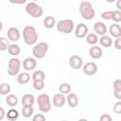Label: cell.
Returning <instances> with one entry per match:
<instances>
[{
	"label": "cell",
	"instance_id": "6da1fadb",
	"mask_svg": "<svg viewBox=\"0 0 121 121\" xmlns=\"http://www.w3.org/2000/svg\"><path fill=\"white\" fill-rule=\"evenodd\" d=\"M23 38L24 42L28 45L36 44L38 41V34L36 28L33 26H26L23 29Z\"/></svg>",
	"mask_w": 121,
	"mask_h": 121
},
{
	"label": "cell",
	"instance_id": "7a4b0ae2",
	"mask_svg": "<svg viewBox=\"0 0 121 121\" xmlns=\"http://www.w3.org/2000/svg\"><path fill=\"white\" fill-rule=\"evenodd\" d=\"M79 13L81 17L85 20H92L95 17V9L93 8V5L89 1H82L79 4Z\"/></svg>",
	"mask_w": 121,
	"mask_h": 121
},
{
	"label": "cell",
	"instance_id": "3957f363",
	"mask_svg": "<svg viewBox=\"0 0 121 121\" xmlns=\"http://www.w3.org/2000/svg\"><path fill=\"white\" fill-rule=\"evenodd\" d=\"M57 29L60 33L70 34L75 29V24H74L73 20H71V19H63V20H60L58 22Z\"/></svg>",
	"mask_w": 121,
	"mask_h": 121
},
{
	"label": "cell",
	"instance_id": "277c9868",
	"mask_svg": "<svg viewBox=\"0 0 121 121\" xmlns=\"http://www.w3.org/2000/svg\"><path fill=\"white\" fill-rule=\"evenodd\" d=\"M37 103H38V107L39 110L42 112H48L51 110V101H50V97L48 95L46 94H41L38 95L37 98Z\"/></svg>",
	"mask_w": 121,
	"mask_h": 121
},
{
	"label": "cell",
	"instance_id": "5b68a950",
	"mask_svg": "<svg viewBox=\"0 0 121 121\" xmlns=\"http://www.w3.org/2000/svg\"><path fill=\"white\" fill-rule=\"evenodd\" d=\"M48 48H49V45L47 43H44V42L38 43L32 48V55L34 56L35 59H43L45 57L48 51Z\"/></svg>",
	"mask_w": 121,
	"mask_h": 121
},
{
	"label": "cell",
	"instance_id": "8992f818",
	"mask_svg": "<svg viewBox=\"0 0 121 121\" xmlns=\"http://www.w3.org/2000/svg\"><path fill=\"white\" fill-rule=\"evenodd\" d=\"M26 11L33 18H40L43 15V8L35 2H28L26 6Z\"/></svg>",
	"mask_w": 121,
	"mask_h": 121
},
{
	"label": "cell",
	"instance_id": "52a82bcc",
	"mask_svg": "<svg viewBox=\"0 0 121 121\" xmlns=\"http://www.w3.org/2000/svg\"><path fill=\"white\" fill-rule=\"evenodd\" d=\"M21 67V61L17 58H11L8 64V74L9 76H17Z\"/></svg>",
	"mask_w": 121,
	"mask_h": 121
},
{
	"label": "cell",
	"instance_id": "ba28073f",
	"mask_svg": "<svg viewBox=\"0 0 121 121\" xmlns=\"http://www.w3.org/2000/svg\"><path fill=\"white\" fill-rule=\"evenodd\" d=\"M75 35L77 38H86V36L88 35V26L83 24V23H79L77 25L76 29H75Z\"/></svg>",
	"mask_w": 121,
	"mask_h": 121
},
{
	"label": "cell",
	"instance_id": "9c48e42d",
	"mask_svg": "<svg viewBox=\"0 0 121 121\" xmlns=\"http://www.w3.org/2000/svg\"><path fill=\"white\" fill-rule=\"evenodd\" d=\"M69 65L75 70H78L82 67V59L78 55H72L69 58Z\"/></svg>",
	"mask_w": 121,
	"mask_h": 121
},
{
	"label": "cell",
	"instance_id": "30bf717a",
	"mask_svg": "<svg viewBox=\"0 0 121 121\" xmlns=\"http://www.w3.org/2000/svg\"><path fill=\"white\" fill-rule=\"evenodd\" d=\"M97 64L95 62H86L83 65V72L87 76H93L97 72Z\"/></svg>",
	"mask_w": 121,
	"mask_h": 121
},
{
	"label": "cell",
	"instance_id": "8fae6325",
	"mask_svg": "<svg viewBox=\"0 0 121 121\" xmlns=\"http://www.w3.org/2000/svg\"><path fill=\"white\" fill-rule=\"evenodd\" d=\"M103 55V51H102V48L98 45H94V46H91L90 49H89V56L94 59V60H98L102 57Z\"/></svg>",
	"mask_w": 121,
	"mask_h": 121
},
{
	"label": "cell",
	"instance_id": "7c38bea8",
	"mask_svg": "<svg viewBox=\"0 0 121 121\" xmlns=\"http://www.w3.org/2000/svg\"><path fill=\"white\" fill-rule=\"evenodd\" d=\"M37 66V60L35 58H26L23 61V68L26 71H32Z\"/></svg>",
	"mask_w": 121,
	"mask_h": 121
},
{
	"label": "cell",
	"instance_id": "4fadbf2b",
	"mask_svg": "<svg viewBox=\"0 0 121 121\" xmlns=\"http://www.w3.org/2000/svg\"><path fill=\"white\" fill-rule=\"evenodd\" d=\"M7 35L9 40L11 42H17L20 39V31L17 27H14V26H11L8 29Z\"/></svg>",
	"mask_w": 121,
	"mask_h": 121
},
{
	"label": "cell",
	"instance_id": "5bb4252c",
	"mask_svg": "<svg viewBox=\"0 0 121 121\" xmlns=\"http://www.w3.org/2000/svg\"><path fill=\"white\" fill-rule=\"evenodd\" d=\"M66 102V97L64 96V95L59 93V94H56L54 96H53V105L56 107V108H61L64 106Z\"/></svg>",
	"mask_w": 121,
	"mask_h": 121
},
{
	"label": "cell",
	"instance_id": "9a60e30c",
	"mask_svg": "<svg viewBox=\"0 0 121 121\" xmlns=\"http://www.w3.org/2000/svg\"><path fill=\"white\" fill-rule=\"evenodd\" d=\"M94 30L95 32L96 35H105L106 32L108 31V28L106 26V25L102 22H96L95 25H94Z\"/></svg>",
	"mask_w": 121,
	"mask_h": 121
},
{
	"label": "cell",
	"instance_id": "2e32d148",
	"mask_svg": "<svg viewBox=\"0 0 121 121\" xmlns=\"http://www.w3.org/2000/svg\"><path fill=\"white\" fill-rule=\"evenodd\" d=\"M109 32L113 38H121V26L118 24H112L110 26Z\"/></svg>",
	"mask_w": 121,
	"mask_h": 121
},
{
	"label": "cell",
	"instance_id": "e0dca14e",
	"mask_svg": "<svg viewBox=\"0 0 121 121\" xmlns=\"http://www.w3.org/2000/svg\"><path fill=\"white\" fill-rule=\"evenodd\" d=\"M34 102H35V98H34V95L31 94H26L22 96V104L24 107L33 106Z\"/></svg>",
	"mask_w": 121,
	"mask_h": 121
},
{
	"label": "cell",
	"instance_id": "ac0fdd59",
	"mask_svg": "<svg viewBox=\"0 0 121 121\" xmlns=\"http://www.w3.org/2000/svg\"><path fill=\"white\" fill-rule=\"evenodd\" d=\"M66 101L68 103V105L71 107V108H75L78 106V97L76 94L74 93H70L68 95V96L66 97Z\"/></svg>",
	"mask_w": 121,
	"mask_h": 121
},
{
	"label": "cell",
	"instance_id": "d6986e66",
	"mask_svg": "<svg viewBox=\"0 0 121 121\" xmlns=\"http://www.w3.org/2000/svg\"><path fill=\"white\" fill-rule=\"evenodd\" d=\"M30 80V75L27 72H22L17 76V82L19 84H26Z\"/></svg>",
	"mask_w": 121,
	"mask_h": 121
},
{
	"label": "cell",
	"instance_id": "ffe728a7",
	"mask_svg": "<svg viewBox=\"0 0 121 121\" xmlns=\"http://www.w3.org/2000/svg\"><path fill=\"white\" fill-rule=\"evenodd\" d=\"M56 25V20L53 16H46L44 19H43V26L45 28H53L54 26Z\"/></svg>",
	"mask_w": 121,
	"mask_h": 121
},
{
	"label": "cell",
	"instance_id": "44dd1931",
	"mask_svg": "<svg viewBox=\"0 0 121 121\" xmlns=\"http://www.w3.org/2000/svg\"><path fill=\"white\" fill-rule=\"evenodd\" d=\"M99 43H100V45H102L103 47H107V48L112 45V38H110L107 35L101 36V38L99 39Z\"/></svg>",
	"mask_w": 121,
	"mask_h": 121
},
{
	"label": "cell",
	"instance_id": "7402d4cb",
	"mask_svg": "<svg viewBox=\"0 0 121 121\" xmlns=\"http://www.w3.org/2000/svg\"><path fill=\"white\" fill-rule=\"evenodd\" d=\"M8 51H9V54L13 56L15 58V56H18L21 52V48L18 44H15V43H12V44H9V48H8Z\"/></svg>",
	"mask_w": 121,
	"mask_h": 121
},
{
	"label": "cell",
	"instance_id": "603a6c76",
	"mask_svg": "<svg viewBox=\"0 0 121 121\" xmlns=\"http://www.w3.org/2000/svg\"><path fill=\"white\" fill-rule=\"evenodd\" d=\"M85 39H86L87 43L90 44V45H93V46L95 44H96L97 42H98V37L95 33H88V35L86 36Z\"/></svg>",
	"mask_w": 121,
	"mask_h": 121
},
{
	"label": "cell",
	"instance_id": "cb8c5ba5",
	"mask_svg": "<svg viewBox=\"0 0 121 121\" xmlns=\"http://www.w3.org/2000/svg\"><path fill=\"white\" fill-rule=\"evenodd\" d=\"M6 103L10 107H14L18 104V97L15 95H8L6 97Z\"/></svg>",
	"mask_w": 121,
	"mask_h": 121
},
{
	"label": "cell",
	"instance_id": "d4e9b609",
	"mask_svg": "<svg viewBox=\"0 0 121 121\" xmlns=\"http://www.w3.org/2000/svg\"><path fill=\"white\" fill-rule=\"evenodd\" d=\"M59 91L62 95H69L71 92V85L69 83H66V82L61 83L59 86Z\"/></svg>",
	"mask_w": 121,
	"mask_h": 121
},
{
	"label": "cell",
	"instance_id": "484cf974",
	"mask_svg": "<svg viewBox=\"0 0 121 121\" xmlns=\"http://www.w3.org/2000/svg\"><path fill=\"white\" fill-rule=\"evenodd\" d=\"M45 78V74L43 70H36L32 74V79L34 80H44Z\"/></svg>",
	"mask_w": 121,
	"mask_h": 121
},
{
	"label": "cell",
	"instance_id": "4316f807",
	"mask_svg": "<svg viewBox=\"0 0 121 121\" xmlns=\"http://www.w3.org/2000/svg\"><path fill=\"white\" fill-rule=\"evenodd\" d=\"M19 116V113H18V111L15 110V109H10L9 111H8L7 112V117L9 120L10 121H15Z\"/></svg>",
	"mask_w": 121,
	"mask_h": 121
},
{
	"label": "cell",
	"instance_id": "83f0119b",
	"mask_svg": "<svg viewBox=\"0 0 121 121\" xmlns=\"http://www.w3.org/2000/svg\"><path fill=\"white\" fill-rule=\"evenodd\" d=\"M33 112H34V110H33V107L32 106L23 107V109H22V114L26 118H28V117L32 116L33 115Z\"/></svg>",
	"mask_w": 121,
	"mask_h": 121
},
{
	"label": "cell",
	"instance_id": "f1b7e54d",
	"mask_svg": "<svg viewBox=\"0 0 121 121\" xmlns=\"http://www.w3.org/2000/svg\"><path fill=\"white\" fill-rule=\"evenodd\" d=\"M10 90H11L10 85L8 83H2L0 85V94L2 95H8V94L10 92Z\"/></svg>",
	"mask_w": 121,
	"mask_h": 121
},
{
	"label": "cell",
	"instance_id": "f546056e",
	"mask_svg": "<svg viewBox=\"0 0 121 121\" xmlns=\"http://www.w3.org/2000/svg\"><path fill=\"white\" fill-rule=\"evenodd\" d=\"M9 43L8 39L5 37H1L0 38V50L5 51L6 49L9 48Z\"/></svg>",
	"mask_w": 121,
	"mask_h": 121
},
{
	"label": "cell",
	"instance_id": "4dcf8cb0",
	"mask_svg": "<svg viewBox=\"0 0 121 121\" xmlns=\"http://www.w3.org/2000/svg\"><path fill=\"white\" fill-rule=\"evenodd\" d=\"M32 85H33V88L37 91L43 90L44 88V80H34Z\"/></svg>",
	"mask_w": 121,
	"mask_h": 121
},
{
	"label": "cell",
	"instance_id": "1f68e13d",
	"mask_svg": "<svg viewBox=\"0 0 121 121\" xmlns=\"http://www.w3.org/2000/svg\"><path fill=\"white\" fill-rule=\"evenodd\" d=\"M113 10H106L101 13V18L103 20H112Z\"/></svg>",
	"mask_w": 121,
	"mask_h": 121
},
{
	"label": "cell",
	"instance_id": "d6a6232c",
	"mask_svg": "<svg viewBox=\"0 0 121 121\" xmlns=\"http://www.w3.org/2000/svg\"><path fill=\"white\" fill-rule=\"evenodd\" d=\"M112 20L115 23L121 22V11L120 10H113V16H112Z\"/></svg>",
	"mask_w": 121,
	"mask_h": 121
},
{
	"label": "cell",
	"instance_id": "836d02e7",
	"mask_svg": "<svg viewBox=\"0 0 121 121\" xmlns=\"http://www.w3.org/2000/svg\"><path fill=\"white\" fill-rule=\"evenodd\" d=\"M112 111H113V112L116 113V114H120V113H121V100L117 101V102L113 105Z\"/></svg>",
	"mask_w": 121,
	"mask_h": 121
},
{
	"label": "cell",
	"instance_id": "e575fe53",
	"mask_svg": "<svg viewBox=\"0 0 121 121\" xmlns=\"http://www.w3.org/2000/svg\"><path fill=\"white\" fill-rule=\"evenodd\" d=\"M32 121H45V116L43 113H36L33 115Z\"/></svg>",
	"mask_w": 121,
	"mask_h": 121
},
{
	"label": "cell",
	"instance_id": "d590c367",
	"mask_svg": "<svg viewBox=\"0 0 121 121\" xmlns=\"http://www.w3.org/2000/svg\"><path fill=\"white\" fill-rule=\"evenodd\" d=\"M113 90L114 91L121 90V79L120 78H117L113 81Z\"/></svg>",
	"mask_w": 121,
	"mask_h": 121
},
{
	"label": "cell",
	"instance_id": "8d00e7d4",
	"mask_svg": "<svg viewBox=\"0 0 121 121\" xmlns=\"http://www.w3.org/2000/svg\"><path fill=\"white\" fill-rule=\"evenodd\" d=\"M99 121H112V118L110 114H107V113H104L100 116L99 118Z\"/></svg>",
	"mask_w": 121,
	"mask_h": 121
},
{
	"label": "cell",
	"instance_id": "74e56055",
	"mask_svg": "<svg viewBox=\"0 0 121 121\" xmlns=\"http://www.w3.org/2000/svg\"><path fill=\"white\" fill-rule=\"evenodd\" d=\"M113 45L117 50H121V38L115 39V41L113 42Z\"/></svg>",
	"mask_w": 121,
	"mask_h": 121
},
{
	"label": "cell",
	"instance_id": "f35d334b",
	"mask_svg": "<svg viewBox=\"0 0 121 121\" xmlns=\"http://www.w3.org/2000/svg\"><path fill=\"white\" fill-rule=\"evenodd\" d=\"M113 95H114V97L117 98L118 100H121V90L113 91Z\"/></svg>",
	"mask_w": 121,
	"mask_h": 121
},
{
	"label": "cell",
	"instance_id": "ab89813d",
	"mask_svg": "<svg viewBox=\"0 0 121 121\" xmlns=\"http://www.w3.org/2000/svg\"><path fill=\"white\" fill-rule=\"evenodd\" d=\"M0 110H1L0 120H3V119H4V117H5V111H4V108H3V107H1V108H0Z\"/></svg>",
	"mask_w": 121,
	"mask_h": 121
},
{
	"label": "cell",
	"instance_id": "60d3db41",
	"mask_svg": "<svg viewBox=\"0 0 121 121\" xmlns=\"http://www.w3.org/2000/svg\"><path fill=\"white\" fill-rule=\"evenodd\" d=\"M116 8L118 9V10L121 11V0H117L116 1Z\"/></svg>",
	"mask_w": 121,
	"mask_h": 121
},
{
	"label": "cell",
	"instance_id": "b9f144b4",
	"mask_svg": "<svg viewBox=\"0 0 121 121\" xmlns=\"http://www.w3.org/2000/svg\"><path fill=\"white\" fill-rule=\"evenodd\" d=\"M78 121H88L87 119H85V118H80V119H78Z\"/></svg>",
	"mask_w": 121,
	"mask_h": 121
},
{
	"label": "cell",
	"instance_id": "7bdbcfd3",
	"mask_svg": "<svg viewBox=\"0 0 121 121\" xmlns=\"http://www.w3.org/2000/svg\"><path fill=\"white\" fill-rule=\"evenodd\" d=\"M62 121H66V120H62Z\"/></svg>",
	"mask_w": 121,
	"mask_h": 121
}]
</instances>
